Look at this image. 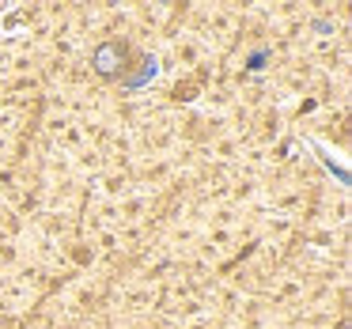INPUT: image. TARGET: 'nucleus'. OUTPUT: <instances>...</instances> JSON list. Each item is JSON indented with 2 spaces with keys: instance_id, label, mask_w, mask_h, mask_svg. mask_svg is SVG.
<instances>
[{
  "instance_id": "f257e3e1",
  "label": "nucleus",
  "mask_w": 352,
  "mask_h": 329,
  "mask_svg": "<svg viewBox=\"0 0 352 329\" xmlns=\"http://www.w3.org/2000/svg\"><path fill=\"white\" fill-rule=\"evenodd\" d=\"M125 61H129V49H125L122 42H102L91 54V69L99 72L102 80H118L125 72Z\"/></svg>"
},
{
  "instance_id": "f03ea898",
  "label": "nucleus",
  "mask_w": 352,
  "mask_h": 329,
  "mask_svg": "<svg viewBox=\"0 0 352 329\" xmlns=\"http://www.w3.org/2000/svg\"><path fill=\"white\" fill-rule=\"evenodd\" d=\"M140 65H144V69H140L133 80H125V87H133V91H137V87H144L148 80H155V72H160V61H155V57H144Z\"/></svg>"
}]
</instances>
